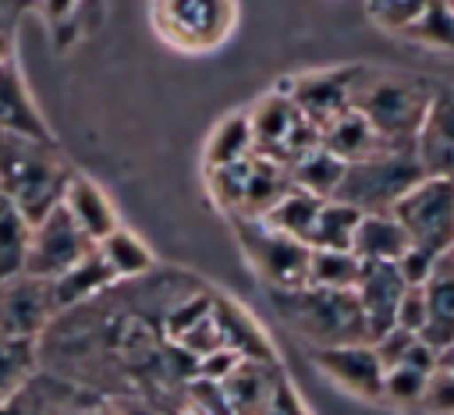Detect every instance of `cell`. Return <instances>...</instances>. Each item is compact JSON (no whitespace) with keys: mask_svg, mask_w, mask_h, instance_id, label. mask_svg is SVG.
I'll list each match as a JSON object with an SVG mask.
<instances>
[{"mask_svg":"<svg viewBox=\"0 0 454 415\" xmlns=\"http://www.w3.org/2000/svg\"><path fill=\"white\" fill-rule=\"evenodd\" d=\"M436 369L454 376V341H450L447 348H440V351H436Z\"/></svg>","mask_w":454,"mask_h":415,"instance_id":"39","label":"cell"},{"mask_svg":"<svg viewBox=\"0 0 454 415\" xmlns=\"http://www.w3.org/2000/svg\"><path fill=\"white\" fill-rule=\"evenodd\" d=\"M404 252H408V238L390 213H365L358 220L355 238H351V255L358 262H394L397 266Z\"/></svg>","mask_w":454,"mask_h":415,"instance_id":"21","label":"cell"},{"mask_svg":"<svg viewBox=\"0 0 454 415\" xmlns=\"http://www.w3.org/2000/svg\"><path fill=\"white\" fill-rule=\"evenodd\" d=\"M433 99V82L394 71H358L351 110L369 124L383 149H415V135Z\"/></svg>","mask_w":454,"mask_h":415,"instance_id":"1","label":"cell"},{"mask_svg":"<svg viewBox=\"0 0 454 415\" xmlns=\"http://www.w3.org/2000/svg\"><path fill=\"white\" fill-rule=\"evenodd\" d=\"M433 372H436V351L419 341L404 362H397L394 369L383 372V397L394 404H419Z\"/></svg>","mask_w":454,"mask_h":415,"instance_id":"22","label":"cell"},{"mask_svg":"<svg viewBox=\"0 0 454 415\" xmlns=\"http://www.w3.org/2000/svg\"><path fill=\"white\" fill-rule=\"evenodd\" d=\"M103 266L110 270L114 284L117 280H138L153 270V252L145 248V241L138 234H131L128 227H117L114 234H106L99 245H96Z\"/></svg>","mask_w":454,"mask_h":415,"instance_id":"23","label":"cell"},{"mask_svg":"<svg viewBox=\"0 0 454 415\" xmlns=\"http://www.w3.org/2000/svg\"><path fill=\"white\" fill-rule=\"evenodd\" d=\"M114 284L110 270L103 266L99 252L92 248L85 259H78L67 273H60L57 280H50V294H53V305H57V316L71 312V309H85L99 291H106Z\"/></svg>","mask_w":454,"mask_h":415,"instance_id":"20","label":"cell"},{"mask_svg":"<svg viewBox=\"0 0 454 415\" xmlns=\"http://www.w3.org/2000/svg\"><path fill=\"white\" fill-rule=\"evenodd\" d=\"M96 245L74 227V220L57 206L50 216H43L39 223H32V241H28V259H25V273L39 277V280H57L60 273H67L78 259H85Z\"/></svg>","mask_w":454,"mask_h":415,"instance_id":"11","label":"cell"},{"mask_svg":"<svg viewBox=\"0 0 454 415\" xmlns=\"http://www.w3.org/2000/svg\"><path fill=\"white\" fill-rule=\"evenodd\" d=\"M422 167L415 153L404 149H380L358 163L344 167V177L333 192V202L351 206L355 213H390L404 192L422 181Z\"/></svg>","mask_w":454,"mask_h":415,"instance_id":"4","label":"cell"},{"mask_svg":"<svg viewBox=\"0 0 454 415\" xmlns=\"http://www.w3.org/2000/svg\"><path fill=\"white\" fill-rule=\"evenodd\" d=\"M319 209H323V199H316V195H309V192H301V188L291 184V188L280 195V202H277L262 220H266L273 231H280V234H287V238L309 245V234H312V223H316Z\"/></svg>","mask_w":454,"mask_h":415,"instance_id":"26","label":"cell"},{"mask_svg":"<svg viewBox=\"0 0 454 415\" xmlns=\"http://www.w3.org/2000/svg\"><path fill=\"white\" fill-rule=\"evenodd\" d=\"M422 323H426V301H422V291H419V287H408V291L401 294V305H397L394 326H397V330H404V333H415V337H419Z\"/></svg>","mask_w":454,"mask_h":415,"instance_id":"37","label":"cell"},{"mask_svg":"<svg viewBox=\"0 0 454 415\" xmlns=\"http://www.w3.org/2000/svg\"><path fill=\"white\" fill-rule=\"evenodd\" d=\"M0 135L57 145L53 128L46 124V117H43L28 82H25V71H21L18 57L0 64Z\"/></svg>","mask_w":454,"mask_h":415,"instance_id":"15","label":"cell"},{"mask_svg":"<svg viewBox=\"0 0 454 415\" xmlns=\"http://www.w3.org/2000/svg\"><path fill=\"white\" fill-rule=\"evenodd\" d=\"M312 358L337 387H344L358 397H383V365H380L372 344L323 348V351H312Z\"/></svg>","mask_w":454,"mask_h":415,"instance_id":"16","label":"cell"},{"mask_svg":"<svg viewBox=\"0 0 454 415\" xmlns=\"http://www.w3.org/2000/svg\"><path fill=\"white\" fill-rule=\"evenodd\" d=\"M209 188L231 216L262 220L280 202V195L291 188V174L284 167H277L273 160H262L252 153L241 163L209 170Z\"/></svg>","mask_w":454,"mask_h":415,"instance_id":"7","label":"cell"},{"mask_svg":"<svg viewBox=\"0 0 454 415\" xmlns=\"http://www.w3.org/2000/svg\"><path fill=\"white\" fill-rule=\"evenodd\" d=\"M415 344H419L415 333H404V330L394 326V330H387L383 337L372 341V351H376V358H380V365H383V372H387V369H394L397 362H404Z\"/></svg>","mask_w":454,"mask_h":415,"instance_id":"34","label":"cell"},{"mask_svg":"<svg viewBox=\"0 0 454 415\" xmlns=\"http://www.w3.org/2000/svg\"><path fill=\"white\" fill-rule=\"evenodd\" d=\"M401 223L408 248L440 259L454 248V177H422L390 209Z\"/></svg>","mask_w":454,"mask_h":415,"instance_id":"5","label":"cell"},{"mask_svg":"<svg viewBox=\"0 0 454 415\" xmlns=\"http://www.w3.org/2000/svg\"><path fill=\"white\" fill-rule=\"evenodd\" d=\"M234 220V234L245 248L248 266L277 291H291L305 284L309 273V245L273 231L266 220H248V216H231Z\"/></svg>","mask_w":454,"mask_h":415,"instance_id":"8","label":"cell"},{"mask_svg":"<svg viewBox=\"0 0 454 415\" xmlns=\"http://www.w3.org/2000/svg\"><path fill=\"white\" fill-rule=\"evenodd\" d=\"M252 156V131H248V117L234 114L227 121H220L209 135L206 145V170H220L231 163H241Z\"/></svg>","mask_w":454,"mask_h":415,"instance_id":"30","label":"cell"},{"mask_svg":"<svg viewBox=\"0 0 454 415\" xmlns=\"http://www.w3.org/2000/svg\"><path fill=\"white\" fill-rule=\"evenodd\" d=\"M71 174L74 167H67L57 145L0 135V195L28 223H39L60 206Z\"/></svg>","mask_w":454,"mask_h":415,"instance_id":"2","label":"cell"},{"mask_svg":"<svg viewBox=\"0 0 454 415\" xmlns=\"http://www.w3.org/2000/svg\"><path fill=\"white\" fill-rule=\"evenodd\" d=\"M252 131V153L273 160L277 167L291 170L301 156L319 145V131L294 110L287 92H266L252 110H245Z\"/></svg>","mask_w":454,"mask_h":415,"instance_id":"6","label":"cell"},{"mask_svg":"<svg viewBox=\"0 0 454 415\" xmlns=\"http://www.w3.org/2000/svg\"><path fill=\"white\" fill-rule=\"evenodd\" d=\"M419 408L426 411H436V415H454V376L450 372H433L422 397H419Z\"/></svg>","mask_w":454,"mask_h":415,"instance_id":"35","label":"cell"},{"mask_svg":"<svg viewBox=\"0 0 454 415\" xmlns=\"http://www.w3.org/2000/svg\"><path fill=\"white\" fill-rule=\"evenodd\" d=\"M450 252H454V248H450Z\"/></svg>","mask_w":454,"mask_h":415,"instance_id":"41","label":"cell"},{"mask_svg":"<svg viewBox=\"0 0 454 415\" xmlns=\"http://www.w3.org/2000/svg\"><path fill=\"white\" fill-rule=\"evenodd\" d=\"M60 209L74 220V227H78L92 245H99L106 234H114V231L121 227L110 195H106L92 177H85V174H78V170L71 174V181H67V188H64Z\"/></svg>","mask_w":454,"mask_h":415,"instance_id":"18","label":"cell"},{"mask_svg":"<svg viewBox=\"0 0 454 415\" xmlns=\"http://www.w3.org/2000/svg\"><path fill=\"white\" fill-rule=\"evenodd\" d=\"M153 28L184 53H206L220 46L238 18L234 4H153Z\"/></svg>","mask_w":454,"mask_h":415,"instance_id":"9","label":"cell"},{"mask_svg":"<svg viewBox=\"0 0 454 415\" xmlns=\"http://www.w3.org/2000/svg\"><path fill=\"white\" fill-rule=\"evenodd\" d=\"M53 319H57V305L46 280L28 273L0 280V337L43 341Z\"/></svg>","mask_w":454,"mask_h":415,"instance_id":"12","label":"cell"},{"mask_svg":"<svg viewBox=\"0 0 454 415\" xmlns=\"http://www.w3.org/2000/svg\"><path fill=\"white\" fill-rule=\"evenodd\" d=\"M28 241H32V223L0 195V280L25 273Z\"/></svg>","mask_w":454,"mask_h":415,"instance_id":"29","label":"cell"},{"mask_svg":"<svg viewBox=\"0 0 454 415\" xmlns=\"http://www.w3.org/2000/svg\"><path fill=\"white\" fill-rule=\"evenodd\" d=\"M358 270H362V262L351 252H323V248H312L309 252L305 284L309 287H330V291H351L355 280H358Z\"/></svg>","mask_w":454,"mask_h":415,"instance_id":"31","label":"cell"},{"mask_svg":"<svg viewBox=\"0 0 454 415\" xmlns=\"http://www.w3.org/2000/svg\"><path fill=\"white\" fill-rule=\"evenodd\" d=\"M39 11H43V18H50V35H53V43L60 50L67 43H74V35H78V14L85 11L82 4H46Z\"/></svg>","mask_w":454,"mask_h":415,"instance_id":"33","label":"cell"},{"mask_svg":"<svg viewBox=\"0 0 454 415\" xmlns=\"http://www.w3.org/2000/svg\"><path fill=\"white\" fill-rule=\"evenodd\" d=\"M43 362L39 341H18V337H0V408L14 401L32 380Z\"/></svg>","mask_w":454,"mask_h":415,"instance_id":"25","label":"cell"},{"mask_svg":"<svg viewBox=\"0 0 454 415\" xmlns=\"http://www.w3.org/2000/svg\"><path fill=\"white\" fill-rule=\"evenodd\" d=\"M411 153L426 177H454V89L433 85V99Z\"/></svg>","mask_w":454,"mask_h":415,"instance_id":"14","label":"cell"},{"mask_svg":"<svg viewBox=\"0 0 454 415\" xmlns=\"http://www.w3.org/2000/svg\"><path fill=\"white\" fill-rule=\"evenodd\" d=\"M362 213H355L351 206L344 202H333L326 199L316 223H312V234H309V248H323V252H351V238H355V227H358Z\"/></svg>","mask_w":454,"mask_h":415,"instance_id":"28","label":"cell"},{"mask_svg":"<svg viewBox=\"0 0 454 415\" xmlns=\"http://www.w3.org/2000/svg\"><path fill=\"white\" fill-rule=\"evenodd\" d=\"M358 71H362V67L309 71V74L287 78V82L280 85V92H287V99L294 103V110H298L316 131H323L326 124H333L340 114L351 110V96H355Z\"/></svg>","mask_w":454,"mask_h":415,"instance_id":"10","label":"cell"},{"mask_svg":"<svg viewBox=\"0 0 454 415\" xmlns=\"http://www.w3.org/2000/svg\"><path fill=\"white\" fill-rule=\"evenodd\" d=\"M404 35L436 50H454V4H422V14Z\"/></svg>","mask_w":454,"mask_h":415,"instance_id":"32","label":"cell"},{"mask_svg":"<svg viewBox=\"0 0 454 415\" xmlns=\"http://www.w3.org/2000/svg\"><path fill=\"white\" fill-rule=\"evenodd\" d=\"M344 167L348 163H340L337 156H330L323 145H316L309 156H301L287 174H291V184L294 188H301V192H309V195H316V199H333V192H337V184H340V177H344Z\"/></svg>","mask_w":454,"mask_h":415,"instance_id":"27","label":"cell"},{"mask_svg":"<svg viewBox=\"0 0 454 415\" xmlns=\"http://www.w3.org/2000/svg\"><path fill=\"white\" fill-rule=\"evenodd\" d=\"M369 14L383 25V28H390V32H408L411 25H415V18L422 14V4H372L369 7Z\"/></svg>","mask_w":454,"mask_h":415,"instance_id":"36","label":"cell"},{"mask_svg":"<svg viewBox=\"0 0 454 415\" xmlns=\"http://www.w3.org/2000/svg\"><path fill=\"white\" fill-rule=\"evenodd\" d=\"M0 28H11V21H4V7H0Z\"/></svg>","mask_w":454,"mask_h":415,"instance_id":"40","label":"cell"},{"mask_svg":"<svg viewBox=\"0 0 454 415\" xmlns=\"http://www.w3.org/2000/svg\"><path fill=\"white\" fill-rule=\"evenodd\" d=\"M273 301H277L280 316L294 326V333L312 344V351L344 348V344H369L355 291H330V287L301 284L291 291H277Z\"/></svg>","mask_w":454,"mask_h":415,"instance_id":"3","label":"cell"},{"mask_svg":"<svg viewBox=\"0 0 454 415\" xmlns=\"http://www.w3.org/2000/svg\"><path fill=\"white\" fill-rule=\"evenodd\" d=\"M14 60V28H0V64Z\"/></svg>","mask_w":454,"mask_h":415,"instance_id":"38","label":"cell"},{"mask_svg":"<svg viewBox=\"0 0 454 415\" xmlns=\"http://www.w3.org/2000/svg\"><path fill=\"white\" fill-rule=\"evenodd\" d=\"M319 145H323L330 156H337L340 163H358V160H365V156H372V153L383 149V145L376 142V135L369 131V124H365L355 110H348V114H340L333 124H326V128L319 131Z\"/></svg>","mask_w":454,"mask_h":415,"instance_id":"24","label":"cell"},{"mask_svg":"<svg viewBox=\"0 0 454 415\" xmlns=\"http://www.w3.org/2000/svg\"><path fill=\"white\" fill-rule=\"evenodd\" d=\"M351 291H355V301L362 309L369 344L376 337H383L387 330H394V316H397L401 294L408 291V284H404V277L397 273L394 262H362L358 280H355Z\"/></svg>","mask_w":454,"mask_h":415,"instance_id":"13","label":"cell"},{"mask_svg":"<svg viewBox=\"0 0 454 415\" xmlns=\"http://www.w3.org/2000/svg\"><path fill=\"white\" fill-rule=\"evenodd\" d=\"M419 291L426 301V323L419 330V341L440 351L454 341V252L436 259V266L429 270Z\"/></svg>","mask_w":454,"mask_h":415,"instance_id":"17","label":"cell"},{"mask_svg":"<svg viewBox=\"0 0 454 415\" xmlns=\"http://www.w3.org/2000/svg\"><path fill=\"white\" fill-rule=\"evenodd\" d=\"M277 380L280 376L273 372V362H245L241 358L220 380V394H223L227 415H266Z\"/></svg>","mask_w":454,"mask_h":415,"instance_id":"19","label":"cell"}]
</instances>
